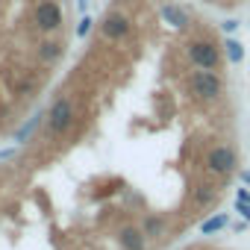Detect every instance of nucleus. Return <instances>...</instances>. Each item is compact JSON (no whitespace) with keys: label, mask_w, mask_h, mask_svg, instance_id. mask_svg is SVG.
Wrapping results in <instances>:
<instances>
[{"label":"nucleus","mask_w":250,"mask_h":250,"mask_svg":"<svg viewBox=\"0 0 250 250\" xmlns=\"http://www.w3.org/2000/svg\"><path fill=\"white\" fill-rule=\"evenodd\" d=\"M91 27H94V18H91V15H83L80 24H77V39H85V36L91 33Z\"/></svg>","instance_id":"nucleus-16"},{"label":"nucleus","mask_w":250,"mask_h":250,"mask_svg":"<svg viewBox=\"0 0 250 250\" xmlns=\"http://www.w3.org/2000/svg\"><path fill=\"white\" fill-rule=\"evenodd\" d=\"M130 30H133V21L124 15V12H109V15L100 21V33H103V39H109V42L127 39Z\"/></svg>","instance_id":"nucleus-6"},{"label":"nucleus","mask_w":250,"mask_h":250,"mask_svg":"<svg viewBox=\"0 0 250 250\" xmlns=\"http://www.w3.org/2000/svg\"><path fill=\"white\" fill-rule=\"evenodd\" d=\"M62 56H65V44L56 42V39H44V42H39V47H36V59L44 62V65H53V62H59Z\"/></svg>","instance_id":"nucleus-8"},{"label":"nucleus","mask_w":250,"mask_h":250,"mask_svg":"<svg viewBox=\"0 0 250 250\" xmlns=\"http://www.w3.org/2000/svg\"><path fill=\"white\" fill-rule=\"evenodd\" d=\"M77 9H80L83 15H88V0H80V3H77Z\"/></svg>","instance_id":"nucleus-19"},{"label":"nucleus","mask_w":250,"mask_h":250,"mask_svg":"<svg viewBox=\"0 0 250 250\" xmlns=\"http://www.w3.org/2000/svg\"><path fill=\"white\" fill-rule=\"evenodd\" d=\"M221 227H227V215H224V212H218V215L206 218V221L200 224V232H203V235H212V232H218Z\"/></svg>","instance_id":"nucleus-13"},{"label":"nucleus","mask_w":250,"mask_h":250,"mask_svg":"<svg viewBox=\"0 0 250 250\" xmlns=\"http://www.w3.org/2000/svg\"><path fill=\"white\" fill-rule=\"evenodd\" d=\"M12 156H18V145H15V147H6V150H0V159H12Z\"/></svg>","instance_id":"nucleus-17"},{"label":"nucleus","mask_w":250,"mask_h":250,"mask_svg":"<svg viewBox=\"0 0 250 250\" xmlns=\"http://www.w3.org/2000/svg\"><path fill=\"white\" fill-rule=\"evenodd\" d=\"M215 197H218V188H215V186H206V183L191 191V203H194V206H209Z\"/></svg>","instance_id":"nucleus-12"},{"label":"nucleus","mask_w":250,"mask_h":250,"mask_svg":"<svg viewBox=\"0 0 250 250\" xmlns=\"http://www.w3.org/2000/svg\"><path fill=\"white\" fill-rule=\"evenodd\" d=\"M165 227H168V221H165L162 215H147V218L142 221V232H145L147 238H162V235H165Z\"/></svg>","instance_id":"nucleus-11"},{"label":"nucleus","mask_w":250,"mask_h":250,"mask_svg":"<svg viewBox=\"0 0 250 250\" xmlns=\"http://www.w3.org/2000/svg\"><path fill=\"white\" fill-rule=\"evenodd\" d=\"M33 27L44 36H53L62 30V6L56 0H39L33 6Z\"/></svg>","instance_id":"nucleus-2"},{"label":"nucleus","mask_w":250,"mask_h":250,"mask_svg":"<svg viewBox=\"0 0 250 250\" xmlns=\"http://www.w3.org/2000/svg\"><path fill=\"white\" fill-rule=\"evenodd\" d=\"M188 88L197 100H218L224 85H221V77L215 71H194L188 77Z\"/></svg>","instance_id":"nucleus-4"},{"label":"nucleus","mask_w":250,"mask_h":250,"mask_svg":"<svg viewBox=\"0 0 250 250\" xmlns=\"http://www.w3.org/2000/svg\"><path fill=\"white\" fill-rule=\"evenodd\" d=\"M74 121H77V109H74V100L59 94L50 106H47V133L50 136H68L71 127H74Z\"/></svg>","instance_id":"nucleus-1"},{"label":"nucleus","mask_w":250,"mask_h":250,"mask_svg":"<svg viewBox=\"0 0 250 250\" xmlns=\"http://www.w3.org/2000/svg\"><path fill=\"white\" fill-rule=\"evenodd\" d=\"M159 15H162V21H165L168 27H174V30H186V27H188V12H186L183 6H177V3H165V6L159 9Z\"/></svg>","instance_id":"nucleus-10"},{"label":"nucleus","mask_w":250,"mask_h":250,"mask_svg":"<svg viewBox=\"0 0 250 250\" xmlns=\"http://www.w3.org/2000/svg\"><path fill=\"white\" fill-rule=\"evenodd\" d=\"M224 50H227L229 62H241V59H244V44H241L238 39H227V42H224Z\"/></svg>","instance_id":"nucleus-15"},{"label":"nucleus","mask_w":250,"mask_h":250,"mask_svg":"<svg viewBox=\"0 0 250 250\" xmlns=\"http://www.w3.org/2000/svg\"><path fill=\"white\" fill-rule=\"evenodd\" d=\"M235 27H238V21H235V18H229V21H224V30H227V33H232Z\"/></svg>","instance_id":"nucleus-18"},{"label":"nucleus","mask_w":250,"mask_h":250,"mask_svg":"<svg viewBox=\"0 0 250 250\" xmlns=\"http://www.w3.org/2000/svg\"><path fill=\"white\" fill-rule=\"evenodd\" d=\"M235 209H238L241 218L250 224V191H247V188H235Z\"/></svg>","instance_id":"nucleus-14"},{"label":"nucleus","mask_w":250,"mask_h":250,"mask_svg":"<svg viewBox=\"0 0 250 250\" xmlns=\"http://www.w3.org/2000/svg\"><path fill=\"white\" fill-rule=\"evenodd\" d=\"M42 124H47V109H39L27 124H21V127L15 130V145H27V142H30V136L42 127Z\"/></svg>","instance_id":"nucleus-9"},{"label":"nucleus","mask_w":250,"mask_h":250,"mask_svg":"<svg viewBox=\"0 0 250 250\" xmlns=\"http://www.w3.org/2000/svg\"><path fill=\"white\" fill-rule=\"evenodd\" d=\"M241 180H244V183L250 186V174H247V171H241Z\"/></svg>","instance_id":"nucleus-20"},{"label":"nucleus","mask_w":250,"mask_h":250,"mask_svg":"<svg viewBox=\"0 0 250 250\" xmlns=\"http://www.w3.org/2000/svg\"><path fill=\"white\" fill-rule=\"evenodd\" d=\"M186 53H188L191 65H197L200 71H215L218 62H221V50H218V44L209 42V39H194V42H188Z\"/></svg>","instance_id":"nucleus-3"},{"label":"nucleus","mask_w":250,"mask_h":250,"mask_svg":"<svg viewBox=\"0 0 250 250\" xmlns=\"http://www.w3.org/2000/svg\"><path fill=\"white\" fill-rule=\"evenodd\" d=\"M206 168L218 177H227L235 171V150L227 147V145H215L209 153H206Z\"/></svg>","instance_id":"nucleus-5"},{"label":"nucleus","mask_w":250,"mask_h":250,"mask_svg":"<svg viewBox=\"0 0 250 250\" xmlns=\"http://www.w3.org/2000/svg\"><path fill=\"white\" fill-rule=\"evenodd\" d=\"M118 244H121V250H147V235L142 232V227L127 224L118 229Z\"/></svg>","instance_id":"nucleus-7"}]
</instances>
